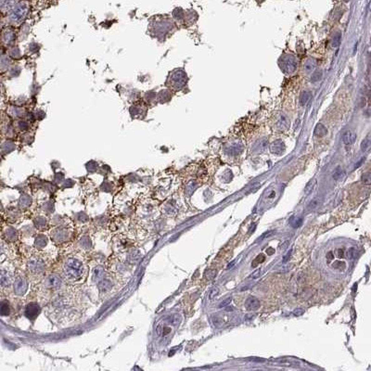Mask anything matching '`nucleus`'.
Wrapping results in <instances>:
<instances>
[{
  "label": "nucleus",
  "instance_id": "nucleus-14",
  "mask_svg": "<svg viewBox=\"0 0 371 371\" xmlns=\"http://www.w3.org/2000/svg\"><path fill=\"white\" fill-rule=\"evenodd\" d=\"M310 98H311V92H309V91H304V92H302V93L301 94V96H300V104H301L302 106L305 105V104L309 101Z\"/></svg>",
  "mask_w": 371,
  "mask_h": 371
},
{
  "label": "nucleus",
  "instance_id": "nucleus-37",
  "mask_svg": "<svg viewBox=\"0 0 371 371\" xmlns=\"http://www.w3.org/2000/svg\"><path fill=\"white\" fill-rule=\"evenodd\" d=\"M288 244H290V242L289 241H286V242H284L283 244H281V245H283V246H280V250H285L287 247H288Z\"/></svg>",
  "mask_w": 371,
  "mask_h": 371
},
{
  "label": "nucleus",
  "instance_id": "nucleus-8",
  "mask_svg": "<svg viewBox=\"0 0 371 371\" xmlns=\"http://www.w3.org/2000/svg\"><path fill=\"white\" fill-rule=\"evenodd\" d=\"M26 282L23 279H18L15 283V292L18 294H23L26 292Z\"/></svg>",
  "mask_w": 371,
  "mask_h": 371
},
{
  "label": "nucleus",
  "instance_id": "nucleus-9",
  "mask_svg": "<svg viewBox=\"0 0 371 371\" xmlns=\"http://www.w3.org/2000/svg\"><path fill=\"white\" fill-rule=\"evenodd\" d=\"M29 268H30V270H31L32 272L37 273V272L42 271V269H43V264H42L40 261L32 260V261L29 262Z\"/></svg>",
  "mask_w": 371,
  "mask_h": 371
},
{
  "label": "nucleus",
  "instance_id": "nucleus-22",
  "mask_svg": "<svg viewBox=\"0 0 371 371\" xmlns=\"http://www.w3.org/2000/svg\"><path fill=\"white\" fill-rule=\"evenodd\" d=\"M18 127H19L20 131L25 132V131L28 130V128H29V124H28V122H26V121L21 120V121L18 122Z\"/></svg>",
  "mask_w": 371,
  "mask_h": 371
},
{
  "label": "nucleus",
  "instance_id": "nucleus-15",
  "mask_svg": "<svg viewBox=\"0 0 371 371\" xmlns=\"http://www.w3.org/2000/svg\"><path fill=\"white\" fill-rule=\"evenodd\" d=\"M111 286H112L111 282H109V280H105V279L100 280V281H99V290L102 292L109 291V290L111 288Z\"/></svg>",
  "mask_w": 371,
  "mask_h": 371
},
{
  "label": "nucleus",
  "instance_id": "nucleus-29",
  "mask_svg": "<svg viewBox=\"0 0 371 371\" xmlns=\"http://www.w3.org/2000/svg\"><path fill=\"white\" fill-rule=\"evenodd\" d=\"M347 255H348V257H349V259H354L355 258V256H356V251L354 250V249H350L349 251H348V253H347Z\"/></svg>",
  "mask_w": 371,
  "mask_h": 371
},
{
  "label": "nucleus",
  "instance_id": "nucleus-17",
  "mask_svg": "<svg viewBox=\"0 0 371 371\" xmlns=\"http://www.w3.org/2000/svg\"><path fill=\"white\" fill-rule=\"evenodd\" d=\"M344 175H345L344 171H343V170L341 167H337V168L335 169V171L333 172L332 177H333V179H334V180H339V179L343 178Z\"/></svg>",
  "mask_w": 371,
  "mask_h": 371
},
{
  "label": "nucleus",
  "instance_id": "nucleus-1",
  "mask_svg": "<svg viewBox=\"0 0 371 371\" xmlns=\"http://www.w3.org/2000/svg\"><path fill=\"white\" fill-rule=\"evenodd\" d=\"M30 11V4L26 0L18 2L9 14V21L14 24H21L28 16Z\"/></svg>",
  "mask_w": 371,
  "mask_h": 371
},
{
  "label": "nucleus",
  "instance_id": "nucleus-40",
  "mask_svg": "<svg viewBox=\"0 0 371 371\" xmlns=\"http://www.w3.org/2000/svg\"><path fill=\"white\" fill-rule=\"evenodd\" d=\"M328 257L329 258V259H332L333 258V254H332V252H328Z\"/></svg>",
  "mask_w": 371,
  "mask_h": 371
},
{
  "label": "nucleus",
  "instance_id": "nucleus-21",
  "mask_svg": "<svg viewBox=\"0 0 371 371\" xmlns=\"http://www.w3.org/2000/svg\"><path fill=\"white\" fill-rule=\"evenodd\" d=\"M341 40H342V34L340 33H336L333 37V41H332V47L333 48H338L341 44Z\"/></svg>",
  "mask_w": 371,
  "mask_h": 371
},
{
  "label": "nucleus",
  "instance_id": "nucleus-26",
  "mask_svg": "<svg viewBox=\"0 0 371 371\" xmlns=\"http://www.w3.org/2000/svg\"><path fill=\"white\" fill-rule=\"evenodd\" d=\"M29 49L32 51V53L37 52V51L40 49V45L37 44V43H35V42H32V43L29 45Z\"/></svg>",
  "mask_w": 371,
  "mask_h": 371
},
{
  "label": "nucleus",
  "instance_id": "nucleus-5",
  "mask_svg": "<svg viewBox=\"0 0 371 371\" xmlns=\"http://www.w3.org/2000/svg\"><path fill=\"white\" fill-rule=\"evenodd\" d=\"M245 307L250 311H255L260 307V301L255 297H249L245 302Z\"/></svg>",
  "mask_w": 371,
  "mask_h": 371
},
{
  "label": "nucleus",
  "instance_id": "nucleus-2",
  "mask_svg": "<svg viewBox=\"0 0 371 371\" xmlns=\"http://www.w3.org/2000/svg\"><path fill=\"white\" fill-rule=\"evenodd\" d=\"M83 265L78 260L70 259L64 266V274L69 279H76L82 275Z\"/></svg>",
  "mask_w": 371,
  "mask_h": 371
},
{
  "label": "nucleus",
  "instance_id": "nucleus-10",
  "mask_svg": "<svg viewBox=\"0 0 371 371\" xmlns=\"http://www.w3.org/2000/svg\"><path fill=\"white\" fill-rule=\"evenodd\" d=\"M104 274L103 268L101 266H97L94 270H93V280L94 281H99L102 278Z\"/></svg>",
  "mask_w": 371,
  "mask_h": 371
},
{
  "label": "nucleus",
  "instance_id": "nucleus-11",
  "mask_svg": "<svg viewBox=\"0 0 371 371\" xmlns=\"http://www.w3.org/2000/svg\"><path fill=\"white\" fill-rule=\"evenodd\" d=\"M327 134H328V129L325 127V125H323L322 124L317 125V126L315 128V135L317 136L322 137V136H325Z\"/></svg>",
  "mask_w": 371,
  "mask_h": 371
},
{
  "label": "nucleus",
  "instance_id": "nucleus-39",
  "mask_svg": "<svg viewBox=\"0 0 371 371\" xmlns=\"http://www.w3.org/2000/svg\"><path fill=\"white\" fill-rule=\"evenodd\" d=\"M249 360H251V361H258V362H263L264 361L263 359H256V358H250Z\"/></svg>",
  "mask_w": 371,
  "mask_h": 371
},
{
  "label": "nucleus",
  "instance_id": "nucleus-41",
  "mask_svg": "<svg viewBox=\"0 0 371 371\" xmlns=\"http://www.w3.org/2000/svg\"><path fill=\"white\" fill-rule=\"evenodd\" d=\"M234 264H235V261H233V262H232L231 264H229V265H227V268H228V269H229V268H231V267H232V266L234 265Z\"/></svg>",
  "mask_w": 371,
  "mask_h": 371
},
{
  "label": "nucleus",
  "instance_id": "nucleus-35",
  "mask_svg": "<svg viewBox=\"0 0 371 371\" xmlns=\"http://www.w3.org/2000/svg\"><path fill=\"white\" fill-rule=\"evenodd\" d=\"M260 274H261V269H257V270L252 274V276L251 277L253 278V279H254V278H257V277L260 276Z\"/></svg>",
  "mask_w": 371,
  "mask_h": 371
},
{
  "label": "nucleus",
  "instance_id": "nucleus-28",
  "mask_svg": "<svg viewBox=\"0 0 371 371\" xmlns=\"http://www.w3.org/2000/svg\"><path fill=\"white\" fill-rule=\"evenodd\" d=\"M302 218H296L294 221H292V226L294 227V228H298V227H300L301 226H302Z\"/></svg>",
  "mask_w": 371,
  "mask_h": 371
},
{
  "label": "nucleus",
  "instance_id": "nucleus-36",
  "mask_svg": "<svg viewBox=\"0 0 371 371\" xmlns=\"http://www.w3.org/2000/svg\"><path fill=\"white\" fill-rule=\"evenodd\" d=\"M271 233H272V231H269V232H265V234H264V235H263V236L261 237V239H258V240H257V241H261V240H263V239H265V237H266V236H269V235H270Z\"/></svg>",
  "mask_w": 371,
  "mask_h": 371
},
{
  "label": "nucleus",
  "instance_id": "nucleus-6",
  "mask_svg": "<svg viewBox=\"0 0 371 371\" xmlns=\"http://www.w3.org/2000/svg\"><path fill=\"white\" fill-rule=\"evenodd\" d=\"M47 284H48V287L56 289V288H58V287L60 286L61 280H60L59 277H58V276H56V275H52V276H50V277L48 278Z\"/></svg>",
  "mask_w": 371,
  "mask_h": 371
},
{
  "label": "nucleus",
  "instance_id": "nucleus-30",
  "mask_svg": "<svg viewBox=\"0 0 371 371\" xmlns=\"http://www.w3.org/2000/svg\"><path fill=\"white\" fill-rule=\"evenodd\" d=\"M11 56H13V58H21V56H22V54H21V51H20V49L19 48H13L12 49V51H11Z\"/></svg>",
  "mask_w": 371,
  "mask_h": 371
},
{
  "label": "nucleus",
  "instance_id": "nucleus-34",
  "mask_svg": "<svg viewBox=\"0 0 371 371\" xmlns=\"http://www.w3.org/2000/svg\"><path fill=\"white\" fill-rule=\"evenodd\" d=\"M291 255H292V250L284 256V258H283V263H287V262L289 261V259L291 258Z\"/></svg>",
  "mask_w": 371,
  "mask_h": 371
},
{
  "label": "nucleus",
  "instance_id": "nucleus-27",
  "mask_svg": "<svg viewBox=\"0 0 371 371\" xmlns=\"http://www.w3.org/2000/svg\"><path fill=\"white\" fill-rule=\"evenodd\" d=\"M318 205H319L318 200L315 199V200H313V201L307 205V209H308V210H315L316 208H318Z\"/></svg>",
  "mask_w": 371,
  "mask_h": 371
},
{
  "label": "nucleus",
  "instance_id": "nucleus-24",
  "mask_svg": "<svg viewBox=\"0 0 371 371\" xmlns=\"http://www.w3.org/2000/svg\"><path fill=\"white\" fill-rule=\"evenodd\" d=\"M316 184H317V181H316V180H314V181L311 180V181L307 184V186H305V189H304V190H305V193H306V194H310V193L312 192V190L314 189Z\"/></svg>",
  "mask_w": 371,
  "mask_h": 371
},
{
  "label": "nucleus",
  "instance_id": "nucleus-19",
  "mask_svg": "<svg viewBox=\"0 0 371 371\" xmlns=\"http://www.w3.org/2000/svg\"><path fill=\"white\" fill-rule=\"evenodd\" d=\"M315 66H316V63L314 62V60L309 59V60H307L305 62V64L303 66V69L305 70L306 73H310V72H312L315 69Z\"/></svg>",
  "mask_w": 371,
  "mask_h": 371
},
{
  "label": "nucleus",
  "instance_id": "nucleus-33",
  "mask_svg": "<svg viewBox=\"0 0 371 371\" xmlns=\"http://www.w3.org/2000/svg\"><path fill=\"white\" fill-rule=\"evenodd\" d=\"M303 313H304V310L302 309V308H298V309H295V310L293 311V315H294L295 317H300V316H302Z\"/></svg>",
  "mask_w": 371,
  "mask_h": 371
},
{
  "label": "nucleus",
  "instance_id": "nucleus-13",
  "mask_svg": "<svg viewBox=\"0 0 371 371\" xmlns=\"http://www.w3.org/2000/svg\"><path fill=\"white\" fill-rule=\"evenodd\" d=\"M10 313V307L8 302H0V316H8Z\"/></svg>",
  "mask_w": 371,
  "mask_h": 371
},
{
  "label": "nucleus",
  "instance_id": "nucleus-12",
  "mask_svg": "<svg viewBox=\"0 0 371 371\" xmlns=\"http://www.w3.org/2000/svg\"><path fill=\"white\" fill-rule=\"evenodd\" d=\"M285 69L288 73L292 74L296 69V62L292 58H288L285 61Z\"/></svg>",
  "mask_w": 371,
  "mask_h": 371
},
{
  "label": "nucleus",
  "instance_id": "nucleus-38",
  "mask_svg": "<svg viewBox=\"0 0 371 371\" xmlns=\"http://www.w3.org/2000/svg\"><path fill=\"white\" fill-rule=\"evenodd\" d=\"M364 160H365V159H361V160H359V161H358V162H357V164L355 165V169H356V168H358L359 166H361V164L363 163V161H364Z\"/></svg>",
  "mask_w": 371,
  "mask_h": 371
},
{
  "label": "nucleus",
  "instance_id": "nucleus-4",
  "mask_svg": "<svg viewBox=\"0 0 371 371\" xmlns=\"http://www.w3.org/2000/svg\"><path fill=\"white\" fill-rule=\"evenodd\" d=\"M129 112L134 119H141V116L145 114V108L141 104H134L130 107Z\"/></svg>",
  "mask_w": 371,
  "mask_h": 371
},
{
  "label": "nucleus",
  "instance_id": "nucleus-20",
  "mask_svg": "<svg viewBox=\"0 0 371 371\" xmlns=\"http://www.w3.org/2000/svg\"><path fill=\"white\" fill-rule=\"evenodd\" d=\"M14 38H15V33H14L12 31H9V32L6 33L4 41H6L7 44H10V43L14 40Z\"/></svg>",
  "mask_w": 371,
  "mask_h": 371
},
{
  "label": "nucleus",
  "instance_id": "nucleus-23",
  "mask_svg": "<svg viewBox=\"0 0 371 371\" xmlns=\"http://www.w3.org/2000/svg\"><path fill=\"white\" fill-rule=\"evenodd\" d=\"M369 147H370V138L368 136L367 138H365V139L362 141L361 150H362V151H367V150L369 149Z\"/></svg>",
  "mask_w": 371,
  "mask_h": 371
},
{
  "label": "nucleus",
  "instance_id": "nucleus-16",
  "mask_svg": "<svg viewBox=\"0 0 371 371\" xmlns=\"http://www.w3.org/2000/svg\"><path fill=\"white\" fill-rule=\"evenodd\" d=\"M271 150H272V152H274V153L279 154V153L283 150V143L280 142V141L275 142V143L272 145V147H271Z\"/></svg>",
  "mask_w": 371,
  "mask_h": 371
},
{
  "label": "nucleus",
  "instance_id": "nucleus-18",
  "mask_svg": "<svg viewBox=\"0 0 371 371\" xmlns=\"http://www.w3.org/2000/svg\"><path fill=\"white\" fill-rule=\"evenodd\" d=\"M322 76H323V72H322L321 70H316V71L312 74L311 82H312V83H317V82H318V81H320V80L322 79Z\"/></svg>",
  "mask_w": 371,
  "mask_h": 371
},
{
  "label": "nucleus",
  "instance_id": "nucleus-31",
  "mask_svg": "<svg viewBox=\"0 0 371 371\" xmlns=\"http://www.w3.org/2000/svg\"><path fill=\"white\" fill-rule=\"evenodd\" d=\"M231 301H232V298L231 297H229V298H227L226 300H225V301H223L220 304H219V307L220 308H223V307H226V306H227L230 302H231Z\"/></svg>",
  "mask_w": 371,
  "mask_h": 371
},
{
  "label": "nucleus",
  "instance_id": "nucleus-25",
  "mask_svg": "<svg viewBox=\"0 0 371 371\" xmlns=\"http://www.w3.org/2000/svg\"><path fill=\"white\" fill-rule=\"evenodd\" d=\"M362 182L365 185H370L371 183V175L369 173H366L362 175Z\"/></svg>",
  "mask_w": 371,
  "mask_h": 371
},
{
  "label": "nucleus",
  "instance_id": "nucleus-32",
  "mask_svg": "<svg viewBox=\"0 0 371 371\" xmlns=\"http://www.w3.org/2000/svg\"><path fill=\"white\" fill-rule=\"evenodd\" d=\"M218 293H219V290H218V288H213L212 291H211V293H210V295H209V298H210V300H212L215 296H217L218 295Z\"/></svg>",
  "mask_w": 371,
  "mask_h": 371
},
{
  "label": "nucleus",
  "instance_id": "nucleus-3",
  "mask_svg": "<svg viewBox=\"0 0 371 371\" xmlns=\"http://www.w3.org/2000/svg\"><path fill=\"white\" fill-rule=\"evenodd\" d=\"M39 313H40V307L36 303L32 302V303L28 304L25 308V316H26V318L31 320H33L34 318H36V317L39 315Z\"/></svg>",
  "mask_w": 371,
  "mask_h": 371
},
{
  "label": "nucleus",
  "instance_id": "nucleus-7",
  "mask_svg": "<svg viewBox=\"0 0 371 371\" xmlns=\"http://www.w3.org/2000/svg\"><path fill=\"white\" fill-rule=\"evenodd\" d=\"M356 135L350 130H347L343 134V141L345 145H351L354 142Z\"/></svg>",
  "mask_w": 371,
  "mask_h": 371
}]
</instances>
